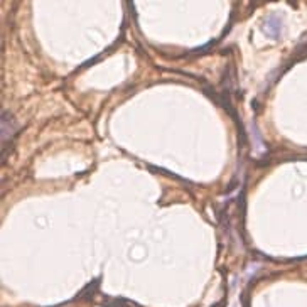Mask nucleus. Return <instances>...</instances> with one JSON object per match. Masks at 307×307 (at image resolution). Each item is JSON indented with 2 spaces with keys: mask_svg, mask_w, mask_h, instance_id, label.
<instances>
[{
  "mask_svg": "<svg viewBox=\"0 0 307 307\" xmlns=\"http://www.w3.org/2000/svg\"><path fill=\"white\" fill-rule=\"evenodd\" d=\"M265 31L269 32V36L272 37H279L280 32H282V21L280 19H275V17H270V19L265 22Z\"/></svg>",
  "mask_w": 307,
  "mask_h": 307,
  "instance_id": "1",
  "label": "nucleus"
},
{
  "mask_svg": "<svg viewBox=\"0 0 307 307\" xmlns=\"http://www.w3.org/2000/svg\"><path fill=\"white\" fill-rule=\"evenodd\" d=\"M12 132H14V124L12 120H10V115L4 112L2 113V140L7 142L10 135H12Z\"/></svg>",
  "mask_w": 307,
  "mask_h": 307,
  "instance_id": "2",
  "label": "nucleus"
}]
</instances>
